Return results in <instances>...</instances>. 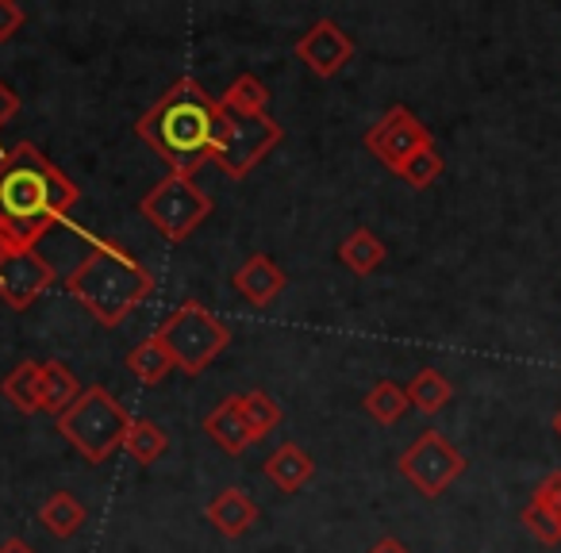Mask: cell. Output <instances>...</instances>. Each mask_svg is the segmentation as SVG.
<instances>
[{
  "instance_id": "obj_1",
  "label": "cell",
  "mask_w": 561,
  "mask_h": 553,
  "mask_svg": "<svg viewBox=\"0 0 561 553\" xmlns=\"http://www.w3.org/2000/svg\"><path fill=\"white\" fill-rule=\"evenodd\" d=\"M81 188L35 142H16L0 154V246H39L47 231L66 223Z\"/></svg>"
},
{
  "instance_id": "obj_2",
  "label": "cell",
  "mask_w": 561,
  "mask_h": 553,
  "mask_svg": "<svg viewBox=\"0 0 561 553\" xmlns=\"http://www.w3.org/2000/svg\"><path fill=\"white\" fill-rule=\"evenodd\" d=\"M224 127V108L204 93L201 81L181 78L158 96L150 112L135 124V135L170 165V173L193 177L204 162H211V150L219 142Z\"/></svg>"
},
{
  "instance_id": "obj_3",
  "label": "cell",
  "mask_w": 561,
  "mask_h": 553,
  "mask_svg": "<svg viewBox=\"0 0 561 553\" xmlns=\"http://www.w3.org/2000/svg\"><path fill=\"white\" fill-rule=\"evenodd\" d=\"M66 289L101 327H119L154 292V273L119 242L93 239V246L66 273Z\"/></svg>"
},
{
  "instance_id": "obj_4",
  "label": "cell",
  "mask_w": 561,
  "mask_h": 553,
  "mask_svg": "<svg viewBox=\"0 0 561 553\" xmlns=\"http://www.w3.org/2000/svg\"><path fill=\"white\" fill-rule=\"evenodd\" d=\"M135 415L112 396L104 384H89L78 400H73L70 412L58 415V430L62 438L89 461V465H101L116 450H124L127 427H131Z\"/></svg>"
},
{
  "instance_id": "obj_5",
  "label": "cell",
  "mask_w": 561,
  "mask_h": 553,
  "mask_svg": "<svg viewBox=\"0 0 561 553\" xmlns=\"http://www.w3.org/2000/svg\"><path fill=\"white\" fill-rule=\"evenodd\" d=\"M154 335L173 358V366L188 377H201L231 346V327L216 312H208L201 300H181V308L165 315Z\"/></svg>"
},
{
  "instance_id": "obj_6",
  "label": "cell",
  "mask_w": 561,
  "mask_h": 553,
  "mask_svg": "<svg viewBox=\"0 0 561 553\" xmlns=\"http://www.w3.org/2000/svg\"><path fill=\"white\" fill-rule=\"evenodd\" d=\"M139 211L162 239L185 242L193 239V231L211 216V196L201 193L193 185V177L181 173H165L158 185H150V193L139 200Z\"/></svg>"
},
{
  "instance_id": "obj_7",
  "label": "cell",
  "mask_w": 561,
  "mask_h": 553,
  "mask_svg": "<svg viewBox=\"0 0 561 553\" xmlns=\"http://www.w3.org/2000/svg\"><path fill=\"white\" fill-rule=\"evenodd\" d=\"M285 139V127L262 112V116H234V112H224V127H219V142L211 150V162L227 173V177L242 181L247 173L257 170L265 154L280 147Z\"/></svg>"
},
{
  "instance_id": "obj_8",
  "label": "cell",
  "mask_w": 561,
  "mask_h": 553,
  "mask_svg": "<svg viewBox=\"0 0 561 553\" xmlns=\"http://www.w3.org/2000/svg\"><path fill=\"white\" fill-rule=\"evenodd\" d=\"M397 469L404 473V481L412 484L415 492L435 499L466 473V458H461V450L443 435V430H423V435L400 453Z\"/></svg>"
},
{
  "instance_id": "obj_9",
  "label": "cell",
  "mask_w": 561,
  "mask_h": 553,
  "mask_svg": "<svg viewBox=\"0 0 561 553\" xmlns=\"http://www.w3.org/2000/svg\"><path fill=\"white\" fill-rule=\"evenodd\" d=\"M427 147H435V135H431L427 124H423L412 108H404V104H392V108L366 131V150L381 165H389L392 173H397L408 158Z\"/></svg>"
},
{
  "instance_id": "obj_10",
  "label": "cell",
  "mask_w": 561,
  "mask_h": 553,
  "mask_svg": "<svg viewBox=\"0 0 561 553\" xmlns=\"http://www.w3.org/2000/svg\"><path fill=\"white\" fill-rule=\"evenodd\" d=\"M55 285V269L35 246H0V300L12 312L32 308Z\"/></svg>"
},
{
  "instance_id": "obj_11",
  "label": "cell",
  "mask_w": 561,
  "mask_h": 553,
  "mask_svg": "<svg viewBox=\"0 0 561 553\" xmlns=\"http://www.w3.org/2000/svg\"><path fill=\"white\" fill-rule=\"evenodd\" d=\"M297 58L316 73V78H335L354 58V39L335 24V20H316L297 39Z\"/></svg>"
},
{
  "instance_id": "obj_12",
  "label": "cell",
  "mask_w": 561,
  "mask_h": 553,
  "mask_svg": "<svg viewBox=\"0 0 561 553\" xmlns=\"http://www.w3.org/2000/svg\"><path fill=\"white\" fill-rule=\"evenodd\" d=\"M523 527L542 545L561 542V469L546 473L542 481L535 484L527 507H523Z\"/></svg>"
},
{
  "instance_id": "obj_13",
  "label": "cell",
  "mask_w": 561,
  "mask_h": 553,
  "mask_svg": "<svg viewBox=\"0 0 561 553\" xmlns=\"http://www.w3.org/2000/svg\"><path fill=\"white\" fill-rule=\"evenodd\" d=\"M285 285H289L285 269L265 254H250L247 262L239 265V273H234V289H239V297L250 300L254 308L273 304V297H280Z\"/></svg>"
},
{
  "instance_id": "obj_14",
  "label": "cell",
  "mask_w": 561,
  "mask_h": 553,
  "mask_svg": "<svg viewBox=\"0 0 561 553\" xmlns=\"http://www.w3.org/2000/svg\"><path fill=\"white\" fill-rule=\"evenodd\" d=\"M262 473H265V481H270L273 488L300 492L316 476V461H312V453H308L305 446L285 442L262 461Z\"/></svg>"
},
{
  "instance_id": "obj_15",
  "label": "cell",
  "mask_w": 561,
  "mask_h": 553,
  "mask_svg": "<svg viewBox=\"0 0 561 553\" xmlns=\"http://www.w3.org/2000/svg\"><path fill=\"white\" fill-rule=\"evenodd\" d=\"M208 522L224 538H242L257 522V504L242 488H224L208 507H204Z\"/></svg>"
},
{
  "instance_id": "obj_16",
  "label": "cell",
  "mask_w": 561,
  "mask_h": 553,
  "mask_svg": "<svg viewBox=\"0 0 561 553\" xmlns=\"http://www.w3.org/2000/svg\"><path fill=\"white\" fill-rule=\"evenodd\" d=\"M204 430L208 438L227 453H242L247 446H254V435H250L247 419H242V407H239V396H227L216 412L204 419Z\"/></svg>"
},
{
  "instance_id": "obj_17",
  "label": "cell",
  "mask_w": 561,
  "mask_h": 553,
  "mask_svg": "<svg viewBox=\"0 0 561 553\" xmlns=\"http://www.w3.org/2000/svg\"><path fill=\"white\" fill-rule=\"evenodd\" d=\"M0 392H4V400H9L16 412H24V415L43 412V366L39 361H20V366L4 377Z\"/></svg>"
},
{
  "instance_id": "obj_18",
  "label": "cell",
  "mask_w": 561,
  "mask_h": 553,
  "mask_svg": "<svg viewBox=\"0 0 561 553\" xmlns=\"http://www.w3.org/2000/svg\"><path fill=\"white\" fill-rule=\"evenodd\" d=\"M385 254H389V250H385V242L377 239L369 227H354L343 239V246H339V262L351 273H358V277H369L374 269H381Z\"/></svg>"
},
{
  "instance_id": "obj_19",
  "label": "cell",
  "mask_w": 561,
  "mask_h": 553,
  "mask_svg": "<svg viewBox=\"0 0 561 553\" xmlns=\"http://www.w3.org/2000/svg\"><path fill=\"white\" fill-rule=\"evenodd\" d=\"M81 392L85 389H81V381L73 377L70 366H62V361H43V412H50L58 419L62 412H70Z\"/></svg>"
},
{
  "instance_id": "obj_20",
  "label": "cell",
  "mask_w": 561,
  "mask_h": 553,
  "mask_svg": "<svg viewBox=\"0 0 561 553\" xmlns=\"http://www.w3.org/2000/svg\"><path fill=\"white\" fill-rule=\"evenodd\" d=\"M404 392H408V404L423 415H438L454 400V384L446 381L438 369H420V373L404 384Z\"/></svg>"
},
{
  "instance_id": "obj_21",
  "label": "cell",
  "mask_w": 561,
  "mask_h": 553,
  "mask_svg": "<svg viewBox=\"0 0 561 553\" xmlns=\"http://www.w3.org/2000/svg\"><path fill=\"white\" fill-rule=\"evenodd\" d=\"M173 369L178 366H173V358L165 354V346L158 343V335L142 338V343L127 354V373H131L139 384H162Z\"/></svg>"
},
{
  "instance_id": "obj_22",
  "label": "cell",
  "mask_w": 561,
  "mask_h": 553,
  "mask_svg": "<svg viewBox=\"0 0 561 553\" xmlns=\"http://www.w3.org/2000/svg\"><path fill=\"white\" fill-rule=\"evenodd\" d=\"M39 522L50 530L55 538H73L85 522V507L73 492H55L47 504L39 507Z\"/></svg>"
},
{
  "instance_id": "obj_23",
  "label": "cell",
  "mask_w": 561,
  "mask_h": 553,
  "mask_svg": "<svg viewBox=\"0 0 561 553\" xmlns=\"http://www.w3.org/2000/svg\"><path fill=\"white\" fill-rule=\"evenodd\" d=\"M219 108L234 112V116H262L270 108V89L254 78V73H242L227 85V93L219 96Z\"/></svg>"
},
{
  "instance_id": "obj_24",
  "label": "cell",
  "mask_w": 561,
  "mask_h": 553,
  "mask_svg": "<svg viewBox=\"0 0 561 553\" xmlns=\"http://www.w3.org/2000/svg\"><path fill=\"white\" fill-rule=\"evenodd\" d=\"M362 407H366L369 419H377L381 427H392V423L404 419V412H408L412 404H408L404 384H397V381H377L374 389L366 392Z\"/></svg>"
},
{
  "instance_id": "obj_25",
  "label": "cell",
  "mask_w": 561,
  "mask_h": 553,
  "mask_svg": "<svg viewBox=\"0 0 561 553\" xmlns=\"http://www.w3.org/2000/svg\"><path fill=\"white\" fill-rule=\"evenodd\" d=\"M124 450L131 453L139 465H154V461L162 458L165 450H170V438H165V430L158 427V423L131 419V427H127V438H124Z\"/></svg>"
},
{
  "instance_id": "obj_26",
  "label": "cell",
  "mask_w": 561,
  "mask_h": 553,
  "mask_svg": "<svg viewBox=\"0 0 561 553\" xmlns=\"http://www.w3.org/2000/svg\"><path fill=\"white\" fill-rule=\"evenodd\" d=\"M239 407H242V419H247L250 435H254V442H262L270 430L280 427V407H277V400H273L270 392H262V389L242 392Z\"/></svg>"
},
{
  "instance_id": "obj_27",
  "label": "cell",
  "mask_w": 561,
  "mask_h": 553,
  "mask_svg": "<svg viewBox=\"0 0 561 553\" xmlns=\"http://www.w3.org/2000/svg\"><path fill=\"white\" fill-rule=\"evenodd\" d=\"M443 170H446V162H443V154H438V147H427V150H420V154L408 158V162L397 170V177L412 188H431L438 177H443Z\"/></svg>"
},
{
  "instance_id": "obj_28",
  "label": "cell",
  "mask_w": 561,
  "mask_h": 553,
  "mask_svg": "<svg viewBox=\"0 0 561 553\" xmlns=\"http://www.w3.org/2000/svg\"><path fill=\"white\" fill-rule=\"evenodd\" d=\"M24 20H27L24 4H16V0H0V43H9L12 35L24 27Z\"/></svg>"
},
{
  "instance_id": "obj_29",
  "label": "cell",
  "mask_w": 561,
  "mask_h": 553,
  "mask_svg": "<svg viewBox=\"0 0 561 553\" xmlns=\"http://www.w3.org/2000/svg\"><path fill=\"white\" fill-rule=\"evenodd\" d=\"M16 112H20V96L12 93V89L4 85V81H0V127L9 124V119L16 116Z\"/></svg>"
},
{
  "instance_id": "obj_30",
  "label": "cell",
  "mask_w": 561,
  "mask_h": 553,
  "mask_svg": "<svg viewBox=\"0 0 561 553\" xmlns=\"http://www.w3.org/2000/svg\"><path fill=\"white\" fill-rule=\"evenodd\" d=\"M369 553H412V550H408V545L400 542V538H381V542H377Z\"/></svg>"
},
{
  "instance_id": "obj_31",
  "label": "cell",
  "mask_w": 561,
  "mask_h": 553,
  "mask_svg": "<svg viewBox=\"0 0 561 553\" xmlns=\"http://www.w3.org/2000/svg\"><path fill=\"white\" fill-rule=\"evenodd\" d=\"M0 553H39V550L27 545L24 538H4V542H0Z\"/></svg>"
},
{
  "instance_id": "obj_32",
  "label": "cell",
  "mask_w": 561,
  "mask_h": 553,
  "mask_svg": "<svg viewBox=\"0 0 561 553\" xmlns=\"http://www.w3.org/2000/svg\"><path fill=\"white\" fill-rule=\"evenodd\" d=\"M553 430H558V435H561V412L553 415Z\"/></svg>"
}]
</instances>
